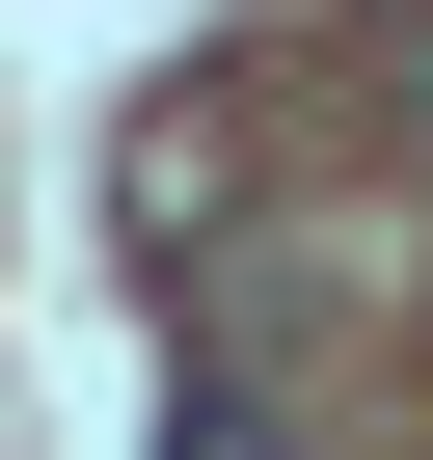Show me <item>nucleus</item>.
<instances>
[{"label":"nucleus","instance_id":"nucleus-1","mask_svg":"<svg viewBox=\"0 0 433 460\" xmlns=\"http://www.w3.org/2000/svg\"><path fill=\"white\" fill-rule=\"evenodd\" d=\"M163 460H298V406H271V379H190V406H163Z\"/></svg>","mask_w":433,"mask_h":460},{"label":"nucleus","instance_id":"nucleus-2","mask_svg":"<svg viewBox=\"0 0 433 460\" xmlns=\"http://www.w3.org/2000/svg\"><path fill=\"white\" fill-rule=\"evenodd\" d=\"M379 136L433 163V0H379Z\"/></svg>","mask_w":433,"mask_h":460}]
</instances>
